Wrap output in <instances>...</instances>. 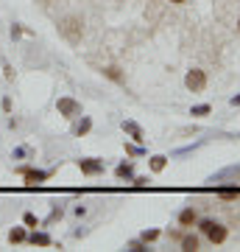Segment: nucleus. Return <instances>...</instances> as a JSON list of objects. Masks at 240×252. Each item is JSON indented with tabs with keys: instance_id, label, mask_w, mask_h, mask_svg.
I'll return each mask as SVG.
<instances>
[{
	"instance_id": "obj_21",
	"label": "nucleus",
	"mask_w": 240,
	"mask_h": 252,
	"mask_svg": "<svg viewBox=\"0 0 240 252\" xmlns=\"http://www.w3.org/2000/svg\"><path fill=\"white\" fill-rule=\"evenodd\" d=\"M238 28H240V26H238Z\"/></svg>"
},
{
	"instance_id": "obj_5",
	"label": "nucleus",
	"mask_w": 240,
	"mask_h": 252,
	"mask_svg": "<svg viewBox=\"0 0 240 252\" xmlns=\"http://www.w3.org/2000/svg\"><path fill=\"white\" fill-rule=\"evenodd\" d=\"M59 112H64V115H79V104L70 98H62L59 101Z\"/></svg>"
},
{
	"instance_id": "obj_12",
	"label": "nucleus",
	"mask_w": 240,
	"mask_h": 252,
	"mask_svg": "<svg viewBox=\"0 0 240 252\" xmlns=\"http://www.w3.org/2000/svg\"><path fill=\"white\" fill-rule=\"evenodd\" d=\"M26 180L28 182H39V180H45V174L42 171H26Z\"/></svg>"
},
{
	"instance_id": "obj_13",
	"label": "nucleus",
	"mask_w": 240,
	"mask_h": 252,
	"mask_svg": "<svg viewBox=\"0 0 240 252\" xmlns=\"http://www.w3.org/2000/svg\"><path fill=\"white\" fill-rule=\"evenodd\" d=\"M160 238V230H145L142 233V241H157Z\"/></svg>"
},
{
	"instance_id": "obj_16",
	"label": "nucleus",
	"mask_w": 240,
	"mask_h": 252,
	"mask_svg": "<svg viewBox=\"0 0 240 252\" xmlns=\"http://www.w3.org/2000/svg\"><path fill=\"white\" fill-rule=\"evenodd\" d=\"M104 73H107V76H109L112 81H120V70H117V67H107Z\"/></svg>"
},
{
	"instance_id": "obj_11",
	"label": "nucleus",
	"mask_w": 240,
	"mask_h": 252,
	"mask_svg": "<svg viewBox=\"0 0 240 252\" xmlns=\"http://www.w3.org/2000/svg\"><path fill=\"white\" fill-rule=\"evenodd\" d=\"M190 115H196V118L210 115V104H198V107H193V112H190Z\"/></svg>"
},
{
	"instance_id": "obj_14",
	"label": "nucleus",
	"mask_w": 240,
	"mask_h": 252,
	"mask_svg": "<svg viewBox=\"0 0 240 252\" xmlns=\"http://www.w3.org/2000/svg\"><path fill=\"white\" fill-rule=\"evenodd\" d=\"M9 238H11L14 244H17V241H23V238H26V233H23V230L17 227V230H11V233H9Z\"/></svg>"
},
{
	"instance_id": "obj_8",
	"label": "nucleus",
	"mask_w": 240,
	"mask_h": 252,
	"mask_svg": "<svg viewBox=\"0 0 240 252\" xmlns=\"http://www.w3.org/2000/svg\"><path fill=\"white\" fill-rule=\"evenodd\" d=\"M182 247H185V250H198V235H182Z\"/></svg>"
},
{
	"instance_id": "obj_6",
	"label": "nucleus",
	"mask_w": 240,
	"mask_h": 252,
	"mask_svg": "<svg viewBox=\"0 0 240 252\" xmlns=\"http://www.w3.org/2000/svg\"><path fill=\"white\" fill-rule=\"evenodd\" d=\"M123 132H129V135L137 140V143H142V129L137 124H132V121H123Z\"/></svg>"
},
{
	"instance_id": "obj_19",
	"label": "nucleus",
	"mask_w": 240,
	"mask_h": 252,
	"mask_svg": "<svg viewBox=\"0 0 240 252\" xmlns=\"http://www.w3.org/2000/svg\"><path fill=\"white\" fill-rule=\"evenodd\" d=\"M232 107H240V95H235V98H232Z\"/></svg>"
},
{
	"instance_id": "obj_15",
	"label": "nucleus",
	"mask_w": 240,
	"mask_h": 252,
	"mask_svg": "<svg viewBox=\"0 0 240 252\" xmlns=\"http://www.w3.org/2000/svg\"><path fill=\"white\" fill-rule=\"evenodd\" d=\"M117 177H132V165L126 162V165H117Z\"/></svg>"
},
{
	"instance_id": "obj_7",
	"label": "nucleus",
	"mask_w": 240,
	"mask_h": 252,
	"mask_svg": "<svg viewBox=\"0 0 240 252\" xmlns=\"http://www.w3.org/2000/svg\"><path fill=\"white\" fill-rule=\"evenodd\" d=\"M179 221H182V224H185V227L196 224V210H193V207H185V210L179 213Z\"/></svg>"
},
{
	"instance_id": "obj_10",
	"label": "nucleus",
	"mask_w": 240,
	"mask_h": 252,
	"mask_svg": "<svg viewBox=\"0 0 240 252\" xmlns=\"http://www.w3.org/2000/svg\"><path fill=\"white\" fill-rule=\"evenodd\" d=\"M218 196H221V199H238L240 196V188H218Z\"/></svg>"
},
{
	"instance_id": "obj_3",
	"label": "nucleus",
	"mask_w": 240,
	"mask_h": 252,
	"mask_svg": "<svg viewBox=\"0 0 240 252\" xmlns=\"http://www.w3.org/2000/svg\"><path fill=\"white\" fill-rule=\"evenodd\" d=\"M59 31H62V36L67 39V42H79L81 39V23L76 17H67L62 26H59Z\"/></svg>"
},
{
	"instance_id": "obj_1",
	"label": "nucleus",
	"mask_w": 240,
	"mask_h": 252,
	"mask_svg": "<svg viewBox=\"0 0 240 252\" xmlns=\"http://www.w3.org/2000/svg\"><path fill=\"white\" fill-rule=\"evenodd\" d=\"M201 233H204L213 244L226 241V227H223L221 221H213V219H204V221H201Z\"/></svg>"
},
{
	"instance_id": "obj_2",
	"label": "nucleus",
	"mask_w": 240,
	"mask_h": 252,
	"mask_svg": "<svg viewBox=\"0 0 240 252\" xmlns=\"http://www.w3.org/2000/svg\"><path fill=\"white\" fill-rule=\"evenodd\" d=\"M185 84H187V90H190V93H201V90L207 87V76H204V70H198V67L187 70Z\"/></svg>"
},
{
	"instance_id": "obj_18",
	"label": "nucleus",
	"mask_w": 240,
	"mask_h": 252,
	"mask_svg": "<svg viewBox=\"0 0 240 252\" xmlns=\"http://www.w3.org/2000/svg\"><path fill=\"white\" fill-rule=\"evenodd\" d=\"M87 129H89V121H81V124H79V129H76V132H79V135H84Z\"/></svg>"
},
{
	"instance_id": "obj_4",
	"label": "nucleus",
	"mask_w": 240,
	"mask_h": 252,
	"mask_svg": "<svg viewBox=\"0 0 240 252\" xmlns=\"http://www.w3.org/2000/svg\"><path fill=\"white\" fill-rule=\"evenodd\" d=\"M79 165H81L84 174H101L104 171V162H98V160H79Z\"/></svg>"
},
{
	"instance_id": "obj_20",
	"label": "nucleus",
	"mask_w": 240,
	"mask_h": 252,
	"mask_svg": "<svg viewBox=\"0 0 240 252\" xmlns=\"http://www.w3.org/2000/svg\"><path fill=\"white\" fill-rule=\"evenodd\" d=\"M170 3H176V6H179V3H185V0H170Z\"/></svg>"
},
{
	"instance_id": "obj_17",
	"label": "nucleus",
	"mask_w": 240,
	"mask_h": 252,
	"mask_svg": "<svg viewBox=\"0 0 240 252\" xmlns=\"http://www.w3.org/2000/svg\"><path fill=\"white\" fill-rule=\"evenodd\" d=\"M31 241H34V244H48V241H51V238H48V235H42V233H39V235H31Z\"/></svg>"
},
{
	"instance_id": "obj_9",
	"label": "nucleus",
	"mask_w": 240,
	"mask_h": 252,
	"mask_svg": "<svg viewBox=\"0 0 240 252\" xmlns=\"http://www.w3.org/2000/svg\"><path fill=\"white\" fill-rule=\"evenodd\" d=\"M165 165H168V160H165L162 154H157V157H151V171H157V174H160L162 168H165Z\"/></svg>"
}]
</instances>
